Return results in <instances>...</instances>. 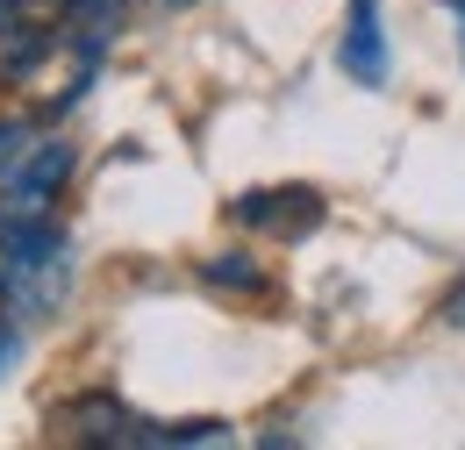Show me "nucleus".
I'll return each instance as SVG.
<instances>
[{"label": "nucleus", "mask_w": 465, "mask_h": 450, "mask_svg": "<svg viewBox=\"0 0 465 450\" xmlns=\"http://www.w3.org/2000/svg\"><path fill=\"white\" fill-rule=\"evenodd\" d=\"M72 293V236L51 215L36 222H0V308L15 322L58 315Z\"/></svg>", "instance_id": "nucleus-1"}, {"label": "nucleus", "mask_w": 465, "mask_h": 450, "mask_svg": "<svg viewBox=\"0 0 465 450\" xmlns=\"http://www.w3.org/2000/svg\"><path fill=\"white\" fill-rule=\"evenodd\" d=\"M79 165V151L58 143V136H44V143H22L15 151V165L0 171V222H36V215H51L64 193V179Z\"/></svg>", "instance_id": "nucleus-2"}, {"label": "nucleus", "mask_w": 465, "mask_h": 450, "mask_svg": "<svg viewBox=\"0 0 465 450\" xmlns=\"http://www.w3.org/2000/svg\"><path fill=\"white\" fill-rule=\"evenodd\" d=\"M243 229H265V236H308L322 222V193L315 186H258L230 208Z\"/></svg>", "instance_id": "nucleus-3"}, {"label": "nucleus", "mask_w": 465, "mask_h": 450, "mask_svg": "<svg viewBox=\"0 0 465 450\" xmlns=\"http://www.w3.org/2000/svg\"><path fill=\"white\" fill-rule=\"evenodd\" d=\"M337 64H344L358 86H387L394 57H387V22H380V0H351L344 44H337Z\"/></svg>", "instance_id": "nucleus-4"}, {"label": "nucleus", "mask_w": 465, "mask_h": 450, "mask_svg": "<svg viewBox=\"0 0 465 450\" xmlns=\"http://www.w3.org/2000/svg\"><path fill=\"white\" fill-rule=\"evenodd\" d=\"M58 422L79 436V444H151V422H143V415H129V407H122V400H108V394L72 400Z\"/></svg>", "instance_id": "nucleus-5"}, {"label": "nucleus", "mask_w": 465, "mask_h": 450, "mask_svg": "<svg viewBox=\"0 0 465 450\" xmlns=\"http://www.w3.org/2000/svg\"><path fill=\"white\" fill-rule=\"evenodd\" d=\"M122 15H129V0H64V44L79 51V72L101 64L108 36L122 29Z\"/></svg>", "instance_id": "nucleus-6"}, {"label": "nucleus", "mask_w": 465, "mask_h": 450, "mask_svg": "<svg viewBox=\"0 0 465 450\" xmlns=\"http://www.w3.org/2000/svg\"><path fill=\"white\" fill-rule=\"evenodd\" d=\"M208 279H215V286H265V272H258V265H236V258H223V265H208Z\"/></svg>", "instance_id": "nucleus-7"}, {"label": "nucleus", "mask_w": 465, "mask_h": 450, "mask_svg": "<svg viewBox=\"0 0 465 450\" xmlns=\"http://www.w3.org/2000/svg\"><path fill=\"white\" fill-rule=\"evenodd\" d=\"M15 365H22V322H15V315H0V379H7Z\"/></svg>", "instance_id": "nucleus-8"}, {"label": "nucleus", "mask_w": 465, "mask_h": 450, "mask_svg": "<svg viewBox=\"0 0 465 450\" xmlns=\"http://www.w3.org/2000/svg\"><path fill=\"white\" fill-rule=\"evenodd\" d=\"M437 315H444V329H465V272L451 279V293L437 300Z\"/></svg>", "instance_id": "nucleus-9"}, {"label": "nucleus", "mask_w": 465, "mask_h": 450, "mask_svg": "<svg viewBox=\"0 0 465 450\" xmlns=\"http://www.w3.org/2000/svg\"><path fill=\"white\" fill-rule=\"evenodd\" d=\"M29 143V122H0V171L15 165V151Z\"/></svg>", "instance_id": "nucleus-10"}, {"label": "nucleus", "mask_w": 465, "mask_h": 450, "mask_svg": "<svg viewBox=\"0 0 465 450\" xmlns=\"http://www.w3.org/2000/svg\"><path fill=\"white\" fill-rule=\"evenodd\" d=\"M451 15H459V51H465V0H451Z\"/></svg>", "instance_id": "nucleus-11"}, {"label": "nucleus", "mask_w": 465, "mask_h": 450, "mask_svg": "<svg viewBox=\"0 0 465 450\" xmlns=\"http://www.w3.org/2000/svg\"><path fill=\"white\" fill-rule=\"evenodd\" d=\"M173 7H186V0H173Z\"/></svg>", "instance_id": "nucleus-12"}]
</instances>
